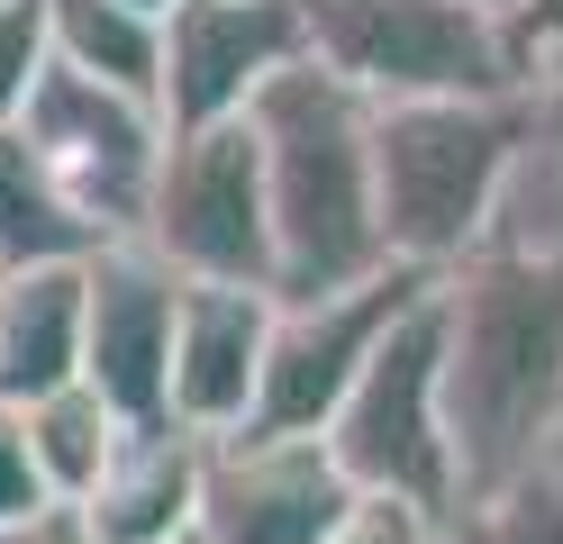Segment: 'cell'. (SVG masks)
Segmentation results:
<instances>
[{
	"instance_id": "2e32d148",
	"label": "cell",
	"mask_w": 563,
	"mask_h": 544,
	"mask_svg": "<svg viewBox=\"0 0 563 544\" xmlns=\"http://www.w3.org/2000/svg\"><path fill=\"white\" fill-rule=\"evenodd\" d=\"M19 418H27V454H37L55 508H82V499L100 490V471H110V454L128 445V418H119L91 381H64V390H46V399H27Z\"/></svg>"
},
{
	"instance_id": "7a4b0ae2",
	"label": "cell",
	"mask_w": 563,
	"mask_h": 544,
	"mask_svg": "<svg viewBox=\"0 0 563 544\" xmlns=\"http://www.w3.org/2000/svg\"><path fill=\"white\" fill-rule=\"evenodd\" d=\"M273 191V300H319L391 273L382 245V173H373V100L328 64H291L245 109Z\"/></svg>"
},
{
	"instance_id": "9c48e42d",
	"label": "cell",
	"mask_w": 563,
	"mask_h": 544,
	"mask_svg": "<svg viewBox=\"0 0 563 544\" xmlns=\"http://www.w3.org/2000/svg\"><path fill=\"white\" fill-rule=\"evenodd\" d=\"M291 64H309L300 0H173L155 109H164V127H228Z\"/></svg>"
},
{
	"instance_id": "4fadbf2b",
	"label": "cell",
	"mask_w": 563,
	"mask_h": 544,
	"mask_svg": "<svg viewBox=\"0 0 563 544\" xmlns=\"http://www.w3.org/2000/svg\"><path fill=\"white\" fill-rule=\"evenodd\" d=\"M200 445L191 426H128L100 490L82 499V526L100 544H183L200 526Z\"/></svg>"
},
{
	"instance_id": "ba28073f",
	"label": "cell",
	"mask_w": 563,
	"mask_h": 544,
	"mask_svg": "<svg viewBox=\"0 0 563 544\" xmlns=\"http://www.w3.org/2000/svg\"><path fill=\"white\" fill-rule=\"evenodd\" d=\"M437 290V273H373L355 290H319V300H273V345H264V399L255 426L264 435H328V418L345 409L355 373L373 363V345Z\"/></svg>"
},
{
	"instance_id": "7c38bea8",
	"label": "cell",
	"mask_w": 563,
	"mask_h": 544,
	"mask_svg": "<svg viewBox=\"0 0 563 544\" xmlns=\"http://www.w3.org/2000/svg\"><path fill=\"white\" fill-rule=\"evenodd\" d=\"M264 345H273V290L191 281L183 326H173V426H191V435H245L255 426Z\"/></svg>"
},
{
	"instance_id": "30bf717a",
	"label": "cell",
	"mask_w": 563,
	"mask_h": 544,
	"mask_svg": "<svg viewBox=\"0 0 563 544\" xmlns=\"http://www.w3.org/2000/svg\"><path fill=\"white\" fill-rule=\"evenodd\" d=\"M355 508L328 435H209L200 445V544H328Z\"/></svg>"
},
{
	"instance_id": "4316f807",
	"label": "cell",
	"mask_w": 563,
	"mask_h": 544,
	"mask_svg": "<svg viewBox=\"0 0 563 544\" xmlns=\"http://www.w3.org/2000/svg\"><path fill=\"white\" fill-rule=\"evenodd\" d=\"M0 281H10V264H0Z\"/></svg>"
},
{
	"instance_id": "8fae6325",
	"label": "cell",
	"mask_w": 563,
	"mask_h": 544,
	"mask_svg": "<svg viewBox=\"0 0 563 544\" xmlns=\"http://www.w3.org/2000/svg\"><path fill=\"white\" fill-rule=\"evenodd\" d=\"M183 273L155 245H100L91 254V318H82V381L128 426H173V326H183Z\"/></svg>"
},
{
	"instance_id": "83f0119b",
	"label": "cell",
	"mask_w": 563,
	"mask_h": 544,
	"mask_svg": "<svg viewBox=\"0 0 563 544\" xmlns=\"http://www.w3.org/2000/svg\"><path fill=\"white\" fill-rule=\"evenodd\" d=\"M183 544H200V535H183Z\"/></svg>"
},
{
	"instance_id": "5b68a950",
	"label": "cell",
	"mask_w": 563,
	"mask_h": 544,
	"mask_svg": "<svg viewBox=\"0 0 563 544\" xmlns=\"http://www.w3.org/2000/svg\"><path fill=\"white\" fill-rule=\"evenodd\" d=\"M328 454L355 490L454 518L464 463H454V426H445V309H437V290L373 345V363L345 390V409L328 418Z\"/></svg>"
},
{
	"instance_id": "3957f363",
	"label": "cell",
	"mask_w": 563,
	"mask_h": 544,
	"mask_svg": "<svg viewBox=\"0 0 563 544\" xmlns=\"http://www.w3.org/2000/svg\"><path fill=\"white\" fill-rule=\"evenodd\" d=\"M518 145H527V91L373 109V173H382V245H391V264L437 273V281L454 264H473Z\"/></svg>"
},
{
	"instance_id": "ac0fdd59",
	"label": "cell",
	"mask_w": 563,
	"mask_h": 544,
	"mask_svg": "<svg viewBox=\"0 0 563 544\" xmlns=\"http://www.w3.org/2000/svg\"><path fill=\"white\" fill-rule=\"evenodd\" d=\"M445 544H563V435L518 471V481L454 508Z\"/></svg>"
},
{
	"instance_id": "9a60e30c",
	"label": "cell",
	"mask_w": 563,
	"mask_h": 544,
	"mask_svg": "<svg viewBox=\"0 0 563 544\" xmlns=\"http://www.w3.org/2000/svg\"><path fill=\"white\" fill-rule=\"evenodd\" d=\"M100 254V227L64 200V181L27 145V127H0V264H82Z\"/></svg>"
},
{
	"instance_id": "d6986e66",
	"label": "cell",
	"mask_w": 563,
	"mask_h": 544,
	"mask_svg": "<svg viewBox=\"0 0 563 544\" xmlns=\"http://www.w3.org/2000/svg\"><path fill=\"white\" fill-rule=\"evenodd\" d=\"M55 73V19L46 0H0V127L27 119L37 82Z\"/></svg>"
},
{
	"instance_id": "cb8c5ba5",
	"label": "cell",
	"mask_w": 563,
	"mask_h": 544,
	"mask_svg": "<svg viewBox=\"0 0 563 544\" xmlns=\"http://www.w3.org/2000/svg\"><path fill=\"white\" fill-rule=\"evenodd\" d=\"M0 544H100V535L82 526V508H46L27 526H0Z\"/></svg>"
},
{
	"instance_id": "484cf974",
	"label": "cell",
	"mask_w": 563,
	"mask_h": 544,
	"mask_svg": "<svg viewBox=\"0 0 563 544\" xmlns=\"http://www.w3.org/2000/svg\"><path fill=\"white\" fill-rule=\"evenodd\" d=\"M482 10H500V19H509V0H482Z\"/></svg>"
},
{
	"instance_id": "44dd1931",
	"label": "cell",
	"mask_w": 563,
	"mask_h": 544,
	"mask_svg": "<svg viewBox=\"0 0 563 544\" xmlns=\"http://www.w3.org/2000/svg\"><path fill=\"white\" fill-rule=\"evenodd\" d=\"M55 490H46V471L37 454H27V418L0 399V526H27V518H46Z\"/></svg>"
},
{
	"instance_id": "8992f818",
	"label": "cell",
	"mask_w": 563,
	"mask_h": 544,
	"mask_svg": "<svg viewBox=\"0 0 563 544\" xmlns=\"http://www.w3.org/2000/svg\"><path fill=\"white\" fill-rule=\"evenodd\" d=\"M136 245H155L183 281H245V290H273V191H264L255 119L173 127Z\"/></svg>"
},
{
	"instance_id": "52a82bcc",
	"label": "cell",
	"mask_w": 563,
	"mask_h": 544,
	"mask_svg": "<svg viewBox=\"0 0 563 544\" xmlns=\"http://www.w3.org/2000/svg\"><path fill=\"white\" fill-rule=\"evenodd\" d=\"M19 127L46 155V173L64 181V200L100 227V245H119V236L146 227V200H155V173H164V145H173L155 100L110 91V82H91V73L55 64Z\"/></svg>"
},
{
	"instance_id": "5bb4252c",
	"label": "cell",
	"mask_w": 563,
	"mask_h": 544,
	"mask_svg": "<svg viewBox=\"0 0 563 544\" xmlns=\"http://www.w3.org/2000/svg\"><path fill=\"white\" fill-rule=\"evenodd\" d=\"M82 318H91V254L82 264H19L0 281V399L10 409L82 381Z\"/></svg>"
},
{
	"instance_id": "603a6c76",
	"label": "cell",
	"mask_w": 563,
	"mask_h": 544,
	"mask_svg": "<svg viewBox=\"0 0 563 544\" xmlns=\"http://www.w3.org/2000/svg\"><path fill=\"white\" fill-rule=\"evenodd\" d=\"M527 136H537V145H554V155H563V55L527 73Z\"/></svg>"
},
{
	"instance_id": "7402d4cb",
	"label": "cell",
	"mask_w": 563,
	"mask_h": 544,
	"mask_svg": "<svg viewBox=\"0 0 563 544\" xmlns=\"http://www.w3.org/2000/svg\"><path fill=\"white\" fill-rule=\"evenodd\" d=\"M509 36H518L527 73L554 64V55H563V0H509Z\"/></svg>"
},
{
	"instance_id": "ffe728a7",
	"label": "cell",
	"mask_w": 563,
	"mask_h": 544,
	"mask_svg": "<svg viewBox=\"0 0 563 544\" xmlns=\"http://www.w3.org/2000/svg\"><path fill=\"white\" fill-rule=\"evenodd\" d=\"M328 544H445V518L409 499H382V490H355V508L328 526Z\"/></svg>"
},
{
	"instance_id": "277c9868",
	"label": "cell",
	"mask_w": 563,
	"mask_h": 544,
	"mask_svg": "<svg viewBox=\"0 0 563 544\" xmlns=\"http://www.w3.org/2000/svg\"><path fill=\"white\" fill-rule=\"evenodd\" d=\"M309 64L373 109L391 100H500L527 91V55L482 0H300Z\"/></svg>"
},
{
	"instance_id": "d4e9b609",
	"label": "cell",
	"mask_w": 563,
	"mask_h": 544,
	"mask_svg": "<svg viewBox=\"0 0 563 544\" xmlns=\"http://www.w3.org/2000/svg\"><path fill=\"white\" fill-rule=\"evenodd\" d=\"M128 10H146V19H164V10H173V0H128Z\"/></svg>"
},
{
	"instance_id": "6da1fadb",
	"label": "cell",
	"mask_w": 563,
	"mask_h": 544,
	"mask_svg": "<svg viewBox=\"0 0 563 544\" xmlns=\"http://www.w3.org/2000/svg\"><path fill=\"white\" fill-rule=\"evenodd\" d=\"M437 309H445V426L454 463H464V499H482L563 435V264L473 254L437 281Z\"/></svg>"
},
{
	"instance_id": "e0dca14e",
	"label": "cell",
	"mask_w": 563,
	"mask_h": 544,
	"mask_svg": "<svg viewBox=\"0 0 563 544\" xmlns=\"http://www.w3.org/2000/svg\"><path fill=\"white\" fill-rule=\"evenodd\" d=\"M46 19H55V64L64 73H91V82H110V91L155 100V82H164V19L128 10V0H46Z\"/></svg>"
}]
</instances>
